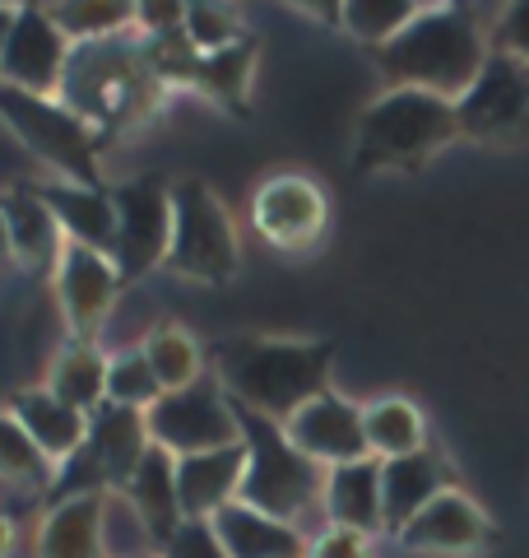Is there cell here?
<instances>
[{"label":"cell","instance_id":"1","mask_svg":"<svg viewBox=\"0 0 529 558\" xmlns=\"http://www.w3.org/2000/svg\"><path fill=\"white\" fill-rule=\"evenodd\" d=\"M168 98L172 94L149 70L145 38H139V33L70 47L61 102L98 135V145H116V140L145 131L149 121L163 112Z\"/></svg>","mask_w":529,"mask_h":558},{"label":"cell","instance_id":"2","mask_svg":"<svg viewBox=\"0 0 529 558\" xmlns=\"http://www.w3.org/2000/svg\"><path fill=\"white\" fill-rule=\"evenodd\" d=\"M334 349L325 340L237 336L214 349V381L237 410L284 424L311 396L330 391Z\"/></svg>","mask_w":529,"mask_h":558},{"label":"cell","instance_id":"3","mask_svg":"<svg viewBox=\"0 0 529 558\" xmlns=\"http://www.w3.org/2000/svg\"><path fill=\"white\" fill-rule=\"evenodd\" d=\"M488 33L465 5H422V14L395 43L377 51L385 89H422L460 102L488 61Z\"/></svg>","mask_w":529,"mask_h":558},{"label":"cell","instance_id":"4","mask_svg":"<svg viewBox=\"0 0 529 558\" xmlns=\"http://www.w3.org/2000/svg\"><path fill=\"white\" fill-rule=\"evenodd\" d=\"M460 140L455 102L422 94V89H385L377 102H367L353 140V168L358 172H418L441 149Z\"/></svg>","mask_w":529,"mask_h":558},{"label":"cell","instance_id":"5","mask_svg":"<svg viewBox=\"0 0 529 558\" xmlns=\"http://www.w3.org/2000/svg\"><path fill=\"white\" fill-rule=\"evenodd\" d=\"M0 126L10 131L14 149L42 163L47 182H75V186H108L98 168V135L65 108L61 98H38L0 84Z\"/></svg>","mask_w":529,"mask_h":558},{"label":"cell","instance_id":"6","mask_svg":"<svg viewBox=\"0 0 529 558\" xmlns=\"http://www.w3.org/2000/svg\"><path fill=\"white\" fill-rule=\"evenodd\" d=\"M163 270L186 284H233L242 270L237 223L205 178L172 182V238Z\"/></svg>","mask_w":529,"mask_h":558},{"label":"cell","instance_id":"7","mask_svg":"<svg viewBox=\"0 0 529 558\" xmlns=\"http://www.w3.org/2000/svg\"><path fill=\"white\" fill-rule=\"evenodd\" d=\"M237 424H242V447H246L242 502H251L256 512H270V517L297 526V517L321 502L325 470L307 461L303 451L284 438V424H274V418L237 410Z\"/></svg>","mask_w":529,"mask_h":558},{"label":"cell","instance_id":"8","mask_svg":"<svg viewBox=\"0 0 529 558\" xmlns=\"http://www.w3.org/2000/svg\"><path fill=\"white\" fill-rule=\"evenodd\" d=\"M455 121H460V140L473 145H525L529 140V65L510 51H488L479 80L469 94L455 102Z\"/></svg>","mask_w":529,"mask_h":558},{"label":"cell","instance_id":"9","mask_svg":"<svg viewBox=\"0 0 529 558\" xmlns=\"http://www.w3.org/2000/svg\"><path fill=\"white\" fill-rule=\"evenodd\" d=\"M145 418H149L153 447L172 451L176 461L242 442L237 405L223 396V387H219L214 377H205V381H196V387H186V391L158 396V405Z\"/></svg>","mask_w":529,"mask_h":558},{"label":"cell","instance_id":"10","mask_svg":"<svg viewBox=\"0 0 529 558\" xmlns=\"http://www.w3.org/2000/svg\"><path fill=\"white\" fill-rule=\"evenodd\" d=\"M112 205H116V247L112 260L126 284L145 279L149 270L163 266L168 238H172V182L163 178H131L116 182Z\"/></svg>","mask_w":529,"mask_h":558},{"label":"cell","instance_id":"11","mask_svg":"<svg viewBox=\"0 0 529 558\" xmlns=\"http://www.w3.org/2000/svg\"><path fill=\"white\" fill-rule=\"evenodd\" d=\"M251 229L274 252H311L330 229V196L307 172H274L251 196Z\"/></svg>","mask_w":529,"mask_h":558},{"label":"cell","instance_id":"12","mask_svg":"<svg viewBox=\"0 0 529 558\" xmlns=\"http://www.w3.org/2000/svg\"><path fill=\"white\" fill-rule=\"evenodd\" d=\"M121 289H126V279H121L116 260L108 252L79 247V242H65L61 247V260H57V270H51V293H57L70 340L98 344V330L108 326Z\"/></svg>","mask_w":529,"mask_h":558},{"label":"cell","instance_id":"13","mask_svg":"<svg viewBox=\"0 0 529 558\" xmlns=\"http://www.w3.org/2000/svg\"><path fill=\"white\" fill-rule=\"evenodd\" d=\"M70 65V38L57 28L47 5H20L5 47H0V84L38 98H61Z\"/></svg>","mask_w":529,"mask_h":558},{"label":"cell","instance_id":"14","mask_svg":"<svg viewBox=\"0 0 529 558\" xmlns=\"http://www.w3.org/2000/svg\"><path fill=\"white\" fill-rule=\"evenodd\" d=\"M284 438L303 451L307 461H316L321 470L348 465L367 457V433H362V405H353L340 391H321L311 396L303 410H293L284 418Z\"/></svg>","mask_w":529,"mask_h":558},{"label":"cell","instance_id":"15","mask_svg":"<svg viewBox=\"0 0 529 558\" xmlns=\"http://www.w3.org/2000/svg\"><path fill=\"white\" fill-rule=\"evenodd\" d=\"M395 539L409 554L469 558V554H483L497 535H492V521L483 517V508L465 494V488H446V494L432 498Z\"/></svg>","mask_w":529,"mask_h":558},{"label":"cell","instance_id":"16","mask_svg":"<svg viewBox=\"0 0 529 558\" xmlns=\"http://www.w3.org/2000/svg\"><path fill=\"white\" fill-rule=\"evenodd\" d=\"M0 219H5V233H10V260L20 266L24 275H47L57 270L61 247H65V233L57 215L47 209V201L38 196V186L28 178L0 186Z\"/></svg>","mask_w":529,"mask_h":558},{"label":"cell","instance_id":"17","mask_svg":"<svg viewBox=\"0 0 529 558\" xmlns=\"http://www.w3.org/2000/svg\"><path fill=\"white\" fill-rule=\"evenodd\" d=\"M455 484V465L441 457V451L428 442L414 457L399 461H381V512H385V535H399L409 521L428 508L432 498H441Z\"/></svg>","mask_w":529,"mask_h":558},{"label":"cell","instance_id":"18","mask_svg":"<svg viewBox=\"0 0 529 558\" xmlns=\"http://www.w3.org/2000/svg\"><path fill=\"white\" fill-rule=\"evenodd\" d=\"M153 447L149 438V418L139 410L126 405H102L94 418H88V442H84V457L94 461L98 470V484L121 494L131 484L135 465L145 461V451Z\"/></svg>","mask_w":529,"mask_h":558},{"label":"cell","instance_id":"19","mask_svg":"<svg viewBox=\"0 0 529 558\" xmlns=\"http://www.w3.org/2000/svg\"><path fill=\"white\" fill-rule=\"evenodd\" d=\"M246 480V447H219L200 451V457L176 461V502H182V521H209L219 517L227 502L242 498Z\"/></svg>","mask_w":529,"mask_h":558},{"label":"cell","instance_id":"20","mask_svg":"<svg viewBox=\"0 0 529 558\" xmlns=\"http://www.w3.org/2000/svg\"><path fill=\"white\" fill-rule=\"evenodd\" d=\"M10 414L20 418V428L33 438V447L47 457L51 470H61L65 461H75L88 442V414L70 410L65 400H57L47 387H24L10 396Z\"/></svg>","mask_w":529,"mask_h":558},{"label":"cell","instance_id":"21","mask_svg":"<svg viewBox=\"0 0 529 558\" xmlns=\"http://www.w3.org/2000/svg\"><path fill=\"white\" fill-rule=\"evenodd\" d=\"M219 545L227 558H307L311 535H303V526L293 521H279L270 512H256L251 502H227L219 517H209Z\"/></svg>","mask_w":529,"mask_h":558},{"label":"cell","instance_id":"22","mask_svg":"<svg viewBox=\"0 0 529 558\" xmlns=\"http://www.w3.org/2000/svg\"><path fill=\"white\" fill-rule=\"evenodd\" d=\"M47 209L57 215L65 242L108 252L116 247V205L108 186H75V182H33Z\"/></svg>","mask_w":529,"mask_h":558},{"label":"cell","instance_id":"23","mask_svg":"<svg viewBox=\"0 0 529 558\" xmlns=\"http://www.w3.org/2000/svg\"><path fill=\"white\" fill-rule=\"evenodd\" d=\"M321 508H325V526H348V531H362V535H381L385 531V512H381V461L362 457V461H348V465L325 470Z\"/></svg>","mask_w":529,"mask_h":558},{"label":"cell","instance_id":"24","mask_svg":"<svg viewBox=\"0 0 529 558\" xmlns=\"http://www.w3.org/2000/svg\"><path fill=\"white\" fill-rule=\"evenodd\" d=\"M102 502L108 488L51 502L33 535V558H102Z\"/></svg>","mask_w":529,"mask_h":558},{"label":"cell","instance_id":"25","mask_svg":"<svg viewBox=\"0 0 529 558\" xmlns=\"http://www.w3.org/2000/svg\"><path fill=\"white\" fill-rule=\"evenodd\" d=\"M42 387L57 400H65L70 410L94 418L102 405H108V354L88 340H65L57 349V359H51Z\"/></svg>","mask_w":529,"mask_h":558},{"label":"cell","instance_id":"26","mask_svg":"<svg viewBox=\"0 0 529 558\" xmlns=\"http://www.w3.org/2000/svg\"><path fill=\"white\" fill-rule=\"evenodd\" d=\"M121 494L131 498V508L145 517V526L153 531L158 549H163L168 535L182 526V502H176V457L163 447H149L145 461L135 465V475Z\"/></svg>","mask_w":529,"mask_h":558},{"label":"cell","instance_id":"27","mask_svg":"<svg viewBox=\"0 0 529 558\" xmlns=\"http://www.w3.org/2000/svg\"><path fill=\"white\" fill-rule=\"evenodd\" d=\"M256 57H260V43L256 38H242L223 51H209L196 65V80H190V94L209 98L214 108L246 117L251 112V80H256Z\"/></svg>","mask_w":529,"mask_h":558},{"label":"cell","instance_id":"28","mask_svg":"<svg viewBox=\"0 0 529 558\" xmlns=\"http://www.w3.org/2000/svg\"><path fill=\"white\" fill-rule=\"evenodd\" d=\"M362 433L372 461H399L428 447V418L404 396H381L372 405H362Z\"/></svg>","mask_w":529,"mask_h":558},{"label":"cell","instance_id":"29","mask_svg":"<svg viewBox=\"0 0 529 558\" xmlns=\"http://www.w3.org/2000/svg\"><path fill=\"white\" fill-rule=\"evenodd\" d=\"M145 359H149V368L158 377V387H163V396L205 381V349L182 322H158L145 336Z\"/></svg>","mask_w":529,"mask_h":558},{"label":"cell","instance_id":"30","mask_svg":"<svg viewBox=\"0 0 529 558\" xmlns=\"http://www.w3.org/2000/svg\"><path fill=\"white\" fill-rule=\"evenodd\" d=\"M47 10L57 20V28L70 38V47L135 33V5H126V0H70V5H47Z\"/></svg>","mask_w":529,"mask_h":558},{"label":"cell","instance_id":"31","mask_svg":"<svg viewBox=\"0 0 529 558\" xmlns=\"http://www.w3.org/2000/svg\"><path fill=\"white\" fill-rule=\"evenodd\" d=\"M418 14H422V0H348L340 28H348L358 43L381 51L385 43H395Z\"/></svg>","mask_w":529,"mask_h":558},{"label":"cell","instance_id":"32","mask_svg":"<svg viewBox=\"0 0 529 558\" xmlns=\"http://www.w3.org/2000/svg\"><path fill=\"white\" fill-rule=\"evenodd\" d=\"M0 480L20 488H38V494H51V480H57V470L47 465V457L33 447V438L10 410H0Z\"/></svg>","mask_w":529,"mask_h":558},{"label":"cell","instance_id":"33","mask_svg":"<svg viewBox=\"0 0 529 558\" xmlns=\"http://www.w3.org/2000/svg\"><path fill=\"white\" fill-rule=\"evenodd\" d=\"M158 396H163V387H158V377L145 359V344L108 354V405H126V410L149 414L158 405Z\"/></svg>","mask_w":529,"mask_h":558},{"label":"cell","instance_id":"34","mask_svg":"<svg viewBox=\"0 0 529 558\" xmlns=\"http://www.w3.org/2000/svg\"><path fill=\"white\" fill-rule=\"evenodd\" d=\"M102 558H158V539L145 517L131 508L126 494H112V488L102 502Z\"/></svg>","mask_w":529,"mask_h":558},{"label":"cell","instance_id":"35","mask_svg":"<svg viewBox=\"0 0 529 558\" xmlns=\"http://www.w3.org/2000/svg\"><path fill=\"white\" fill-rule=\"evenodd\" d=\"M182 33H186V43L196 47L200 57H209V51H223V47H233V43H242V38H251L237 10H227V5H205V0H196V5H186Z\"/></svg>","mask_w":529,"mask_h":558},{"label":"cell","instance_id":"36","mask_svg":"<svg viewBox=\"0 0 529 558\" xmlns=\"http://www.w3.org/2000/svg\"><path fill=\"white\" fill-rule=\"evenodd\" d=\"M158 558H227V554L209 521H182V526L168 535V545L158 549Z\"/></svg>","mask_w":529,"mask_h":558},{"label":"cell","instance_id":"37","mask_svg":"<svg viewBox=\"0 0 529 558\" xmlns=\"http://www.w3.org/2000/svg\"><path fill=\"white\" fill-rule=\"evenodd\" d=\"M377 535L348 531V526H325L321 535H311L307 558H377Z\"/></svg>","mask_w":529,"mask_h":558},{"label":"cell","instance_id":"38","mask_svg":"<svg viewBox=\"0 0 529 558\" xmlns=\"http://www.w3.org/2000/svg\"><path fill=\"white\" fill-rule=\"evenodd\" d=\"M488 43L497 51H510V57H520L529 65V0H520V5H506L502 20L492 24Z\"/></svg>","mask_w":529,"mask_h":558},{"label":"cell","instance_id":"39","mask_svg":"<svg viewBox=\"0 0 529 558\" xmlns=\"http://www.w3.org/2000/svg\"><path fill=\"white\" fill-rule=\"evenodd\" d=\"M14 539H20V535H14V517H10V512H0V558H10V554H14Z\"/></svg>","mask_w":529,"mask_h":558},{"label":"cell","instance_id":"40","mask_svg":"<svg viewBox=\"0 0 529 558\" xmlns=\"http://www.w3.org/2000/svg\"><path fill=\"white\" fill-rule=\"evenodd\" d=\"M14 14H20V5H0V47H5L10 28H14Z\"/></svg>","mask_w":529,"mask_h":558},{"label":"cell","instance_id":"41","mask_svg":"<svg viewBox=\"0 0 529 558\" xmlns=\"http://www.w3.org/2000/svg\"><path fill=\"white\" fill-rule=\"evenodd\" d=\"M0 260H10V233H5V219H0Z\"/></svg>","mask_w":529,"mask_h":558}]
</instances>
